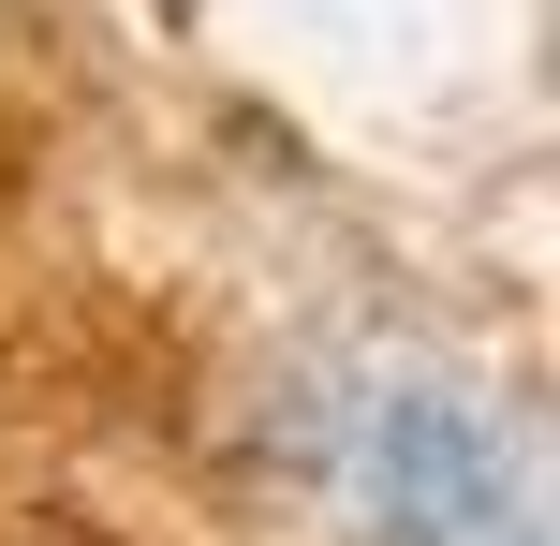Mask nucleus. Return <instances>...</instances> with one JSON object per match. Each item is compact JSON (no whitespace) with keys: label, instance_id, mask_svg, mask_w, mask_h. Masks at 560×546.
<instances>
[{"label":"nucleus","instance_id":"obj_1","mask_svg":"<svg viewBox=\"0 0 560 546\" xmlns=\"http://www.w3.org/2000/svg\"><path fill=\"white\" fill-rule=\"evenodd\" d=\"M369 518H384V546H546L532 458L457 384H398L369 414Z\"/></svg>","mask_w":560,"mask_h":546}]
</instances>
